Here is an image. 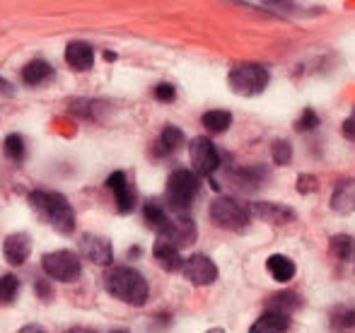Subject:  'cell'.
I'll return each instance as SVG.
<instances>
[{"label": "cell", "mask_w": 355, "mask_h": 333, "mask_svg": "<svg viewBox=\"0 0 355 333\" xmlns=\"http://www.w3.org/2000/svg\"><path fill=\"white\" fill-rule=\"evenodd\" d=\"M29 206L44 217V220L51 222L53 230L63 232V235H71L75 230V213L71 203L66 201V196L53 191H32L29 193Z\"/></svg>", "instance_id": "cell-1"}, {"label": "cell", "mask_w": 355, "mask_h": 333, "mask_svg": "<svg viewBox=\"0 0 355 333\" xmlns=\"http://www.w3.org/2000/svg\"><path fill=\"white\" fill-rule=\"evenodd\" d=\"M107 290L112 297L126 302V305L141 307L148 300V282L136 268L116 266L107 276Z\"/></svg>", "instance_id": "cell-2"}, {"label": "cell", "mask_w": 355, "mask_h": 333, "mask_svg": "<svg viewBox=\"0 0 355 333\" xmlns=\"http://www.w3.org/2000/svg\"><path fill=\"white\" fill-rule=\"evenodd\" d=\"M268 71L259 63H244V66H234L227 75V82L232 92L242 94V97H257L268 87Z\"/></svg>", "instance_id": "cell-3"}, {"label": "cell", "mask_w": 355, "mask_h": 333, "mask_svg": "<svg viewBox=\"0 0 355 333\" xmlns=\"http://www.w3.org/2000/svg\"><path fill=\"white\" fill-rule=\"evenodd\" d=\"M211 220L223 230H232V232H242L249 225V208H244L239 201L234 198H215L211 203V210H208Z\"/></svg>", "instance_id": "cell-4"}, {"label": "cell", "mask_w": 355, "mask_h": 333, "mask_svg": "<svg viewBox=\"0 0 355 333\" xmlns=\"http://www.w3.org/2000/svg\"><path fill=\"white\" fill-rule=\"evenodd\" d=\"M198 193V177L191 169H177L167 179V201L177 213H184Z\"/></svg>", "instance_id": "cell-5"}, {"label": "cell", "mask_w": 355, "mask_h": 333, "mask_svg": "<svg viewBox=\"0 0 355 333\" xmlns=\"http://www.w3.org/2000/svg\"><path fill=\"white\" fill-rule=\"evenodd\" d=\"M44 271L46 276H51L53 280H61V282H73L80 278L83 268H80V258L75 256L73 251H51L44 256L42 261Z\"/></svg>", "instance_id": "cell-6"}, {"label": "cell", "mask_w": 355, "mask_h": 333, "mask_svg": "<svg viewBox=\"0 0 355 333\" xmlns=\"http://www.w3.org/2000/svg\"><path fill=\"white\" fill-rule=\"evenodd\" d=\"M189 157H191V167L196 177H211L215 169L220 167V152L215 150L211 138L198 136L189 145Z\"/></svg>", "instance_id": "cell-7"}, {"label": "cell", "mask_w": 355, "mask_h": 333, "mask_svg": "<svg viewBox=\"0 0 355 333\" xmlns=\"http://www.w3.org/2000/svg\"><path fill=\"white\" fill-rule=\"evenodd\" d=\"M157 235H159V242L174 246V249H182V246H189L196 240V225H193V220L187 215L167 217V222H164V227Z\"/></svg>", "instance_id": "cell-8"}, {"label": "cell", "mask_w": 355, "mask_h": 333, "mask_svg": "<svg viewBox=\"0 0 355 333\" xmlns=\"http://www.w3.org/2000/svg\"><path fill=\"white\" fill-rule=\"evenodd\" d=\"M182 273L193 285H211V282L218 280V266H215L208 256H203V253L189 256L187 261H184Z\"/></svg>", "instance_id": "cell-9"}, {"label": "cell", "mask_w": 355, "mask_h": 333, "mask_svg": "<svg viewBox=\"0 0 355 333\" xmlns=\"http://www.w3.org/2000/svg\"><path fill=\"white\" fill-rule=\"evenodd\" d=\"M107 186L114 191V201H116V210L119 213H131L136 208V193H133L131 183H128L126 172H114L107 179Z\"/></svg>", "instance_id": "cell-10"}, {"label": "cell", "mask_w": 355, "mask_h": 333, "mask_svg": "<svg viewBox=\"0 0 355 333\" xmlns=\"http://www.w3.org/2000/svg\"><path fill=\"white\" fill-rule=\"evenodd\" d=\"M80 251L92 263H97V266H109V263L114 261V251H112L109 240L97 237V235H85L83 240H80Z\"/></svg>", "instance_id": "cell-11"}, {"label": "cell", "mask_w": 355, "mask_h": 333, "mask_svg": "<svg viewBox=\"0 0 355 333\" xmlns=\"http://www.w3.org/2000/svg\"><path fill=\"white\" fill-rule=\"evenodd\" d=\"M29 253H32V240H29L27 235H22V232L10 235L8 240L3 242V256H5V261L12 263V266H22L29 258Z\"/></svg>", "instance_id": "cell-12"}, {"label": "cell", "mask_w": 355, "mask_h": 333, "mask_svg": "<svg viewBox=\"0 0 355 333\" xmlns=\"http://www.w3.org/2000/svg\"><path fill=\"white\" fill-rule=\"evenodd\" d=\"M249 213H254V215L261 217V220L271 222V225H288V222L295 220V213L290 210V208L281 206V203H266V201L254 203Z\"/></svg>", "instance_id": "cell-13"}, {"label": "cell", "mask_w": 355, "mask_h": 333, "mask_svg": "<svg viewBox=\"0 0 355 333\" xmlns=\"http://www.w3.org/2000/svg\"><path fill=\"white\" fill-rule=\"evenodd\" d=\"M331 210L338 215H351L355 213V179H346L334 188L331 196Z\"/></svg>", "instance_id": "cell-14"}, {"label": "cell", "mask_w": 355, "mask_h": 333, "mask_svg": "<svg viewBox=\"0 0 355 333\" xmlns=\"http://www.w3.org/2000/svg\"><path fill=\"white\" fill-rule=\"evenodd\" d=\"M66 63L73 71H89L94 66V51L89 44L85 42H73L66 48Z\"/></svg>", "instance_id": "cell-15"}, {"label": "cell", "mask_w": 355, "mask_h": 333, "mask_svg": "<svg viewBox=\"0 0 355 333\" xmlns=\"http://www.w3.org/2000/svg\"><path fill=\"white\" fill-rule=\"evenodd\" d=\"M153 253H155V261L159 263V268H164L167 273H177L184 268V258H182V253H179V249L164 244V242H157Z\"/></svg>", "instance_id": "cell-16"}, {"label": "cell", "mask_w": 355, "mask_h": 333, "mask_svg": "<svg viewBox=\"0 0 355 333\" xmlns=\"http://www.w3.org/2000/svg\"><path fill=\"white\" fill-rule=\"evenodd\" d=\"M290 329V319L276 312H266L257 319V324L249 329V333H285Z\"/></svg>", "instance_id": "cell-17"}, {"label": "cell", "mask_w": 355, "mask_h": 333, "mask_svg": "<svg viewBox=\"0 0 355 333\" xmlns=\"http://www.w3.org/2000/svg\"><path fill=\"white\" fill-rule=\"evenodd\" d=\"M266 268H268V273L273 276V280H278V282L293 280L295 271H297V268H295V263L290 261L288 256H283V253H273V256H268Z\"/></svg>", "instance_id": "cell-18"}, {"label": "cell", "mask_w": 355, "mask_h": 333, "mask_svg": "<svg viewBox=\"0 0 355 333\" xmlns=\"http://www.w3.org/2000/svg\"><path fill=\"white\" fill-rule=\"evenodd\" d=\"M300 307H302V300H300L297 292H278L268 300V312H276V314L283 316H290Z\"/></svg>", "instance_id": "cell-19"}, {"label": "cell", "mask_w": 355, "mask_h": 333, "mask_svg": "<svg viewBox=\"0 0 355 333\" xmlns=\"http://www.w3.org/2000/svg\"><path fill=\"white\" fill-rule=\"evenodd\" d=\"M201 123L208 128L211 133H225L230 126H232V114L223 111V109H213V111H206L201 118Z\"/></svg>", "instance_id": "cell-20"}, {"label": "cell", "mask_w": 355, "mask_h": 333, "mask_svg": "<svg viewBox=\"0 0 355 333\" xmlns=\"http://www.w3.org/2000/svg\"><path fill=\"white\" fill-rule=\"evenodd\" d=\"M51 66L46 61H32L22 68V80L27 84H42L44 80L51 78Z\"/></svg>", "instance_id": "cell-21"}, {"label": "cell", "mask_w": 355, "mask_h": 333, "mask_svg": "<svg viewBox=\"0 0 355 333\" xmlns=\"http://www.w3.org/2000/svg\"><path fill=\"white\" fill-rule=\"evenodd\" d=\"M184 143V133L179 131L177 126H167L162 131V136H159L157 141V152L159 155H169V152L179 150V145Z\"/></svg>", "instance_id": "cell-22"}, {"label": "cell", "mask_w": 355, "mask_h": 333, "mask_svg": "<svg viewBox=\"0 0 355 333\" xmlns=\"http://www.w3.org/2000/svg\"><path fill=\"white\" fill-rule=\"evenodd\" d=\"M143 215H145V220L150 222V227H155V230H162L164 227V222H167V213H164V208L159 206L157 201H148L145 203V208H143Z\"/></svg>", "instance_id": "cell-23"}, {"label": "cell", "mask_w": 355, "mask_h": 333, "mask_svg": "<svg viewBox=\"0 0 355 333\" xmlns=\"http://www.w3.org/2000/svg\"><path fill=\"white\" fill-rule=\"evenodd\" d=\"M331 253L336 258H341V261H346V258H351L355 253V240L348 235H336L331 237Z\"/></svg>", "instance_id": "cell-24"}, {"label": "cell", "mask_w": 355, "mask_h": 333, "mask_svg": "<svg viewBox=\"0 0 355 333\" xmlns=\"http://www.w3.org/2000/svg\"><path fill=\"white\" fill-rule=\"evenodd\" d=\"M334 329H355V307H338L331 314Z\"/></svg>", "instance_id": "cell-25"}, {"label": "cell", "mask_w": 355, "mask_h": 333, "mask_svg": "<svg viewBox=\"0 0 355 333\" xmlns=\"http://www.w3.org/2000/svg\"><path fill=\"white\" fill-rule=\"evenodd\" d=\"M19 290V280L15 276H0V305H10Z\"/></svg>", "instance_id": "cell-26"}, {"label": "cell", "mask_w": 355, "mask_h": 333, "mask_svg": "<svg viewBox=\"0 0 355 333\" xmlns=\"http://www.w3.org/2000/svg\"><path fill=\"white\" fill-rule=\"evenodd\" d=\"M5 155H8L12 162H22L24 160V141H22V136L12 133V136L5 138Z\"/></svg>", "instance_id": "cell-27"}, {"label": "cell", "mask_w": 355, "mask_h": 333, "mask_svg": "<svg viewBox=\"0 0 355 333\" xmlns=\"http://www.w3.org/2000/svg\"><path fill=\"white\" fill-rule=\"evenodd\" d=\"M271 155H273V162H276V165L285 167L290 160H293V145H290L288 141H276L271 147Z\"/></svg>", "instance_id": "cell-28"}, {"label": "cell", "mask_w": 355, "mask_h": 333, "mask_svg": "<svg viewBox=\"0 0 355 333\" xmlns=\"http://www.w3.org/2000/svg\"><path fill=\"white\" fill-rule=\"evenodd\" d=\"M319 126V116L314 109H304L302 116L297 118V123H295V128L297 131H314V128Z\"/></svg>", "instance_id": "cell-29"}, {"label": "cell", "mask_w": 355, "mask_h": 333, "mask_svg": "<svg viewBox=\"0 0 355 333\" xmlns=\"http://www.w3.org/2000/svg\"><path fill=\"white\" fill-rule=\"evenodd\" d=\"M319 188V183H317V177H312V174H300L297 177V191L302 193H314Z\"/></svg>", "instance_id": "cell-30"}, {"label": "cell", "mask_w": 355, "mask_h": 333, "mask_svg": "<svg viewBox=\"0 0 355 333\" xmlns=\"http://www.w3.org/2000/svg\"><path fill=\"white\" fill-rule=\"evenodd\" d=\"M155 97L159 99V102H174V97H177V89H174V84L169 82H162L155 87Z\"/></svg>", "instance_id": "cell-31"}, {"label": "cell", "mask_w": 355, "mask_h": 333, "mask_svg": "<svg viewBox=\"0 0 355 333\" xmlns=\"http://www.w3.org/2000/svg\"><path fill=\"white\" fill-rule=\"evenodd\" d=\"M341 131H343V136H346L348 141H355V109H353L351 116H348L346 121H343Z\"/></svg>", "instance_id": "cell-32"}, {"label": "cell", "mask_w": 355, "mask_h": 333, "mask_svg": "<svg viewBox=\"0 0 355 333\" xmlns=\"http://www.w3.org/2000/svg\"><path fill=\"white\" fill-rule=\"evenodd\" d=\"M37 292H39L42 297H46V300L51 297V287H49L46 282H37Z\"/></svg>", "instance_id": "cell-33"}, {"label": "cell", "mask_w": 355, "mask_h": 333, "mask_svg": "<svg viewBox=\"0 0 355 333\" xmlns=\"http://www.w3.org/2000/svg\"><path fill=\"white\" fill-rule=\"evenodd\" d=\"M19 333H49V331H44L42 326H24Z\"/></svg>", "instance_id": "cell-34"}, {"label": "cell", "mask_w": 355, "mask_h": 333, "mask_svg": "<svg viewBox=\"0 0 355 333\" xmlns=\"http://www.w3.org/2000/svg\"><path fill=\"white\" fill-rule=\"evenodd\" d=\"M0 92L12 94V87H10V82H8V80H3V78H0Z\"/></svg>", "instance_id": "cell-35"}, {"label": "cell", "mask_w": 355, "mask_h": 333, "mask_svg": "<svg viewBox=\"0 0 355 333\" xmlns=\"http://www.w3.org/2000/svg\"><path fill=\"white\" fill-rule=\"evenodd\" d=\"M71 333H94V331H89V329H73Z\"/></svg>", "instance_id": "cell-36"}, {"label": "cell", "mask_w": 355, "mask_h": 333, "mask_svg": "<svg viewBox=\"0 0 355 333\" xmlns=\"http://www.w3.org/2000/svg\"><path fill=\"white\" fill-rule=\"evenodd\" d=\"M112 333H128V331H123V329H121V331H112Z\"/></svg>", "instance_id": "cell-37"}]
</instances>
